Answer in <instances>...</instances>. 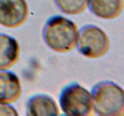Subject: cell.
I'll list each match as a JSON object with an SVG mask.
<instances>
[{"label": "cell", "mask_w": 124, "mask_h": 116, "mask_svg": "<svg viewBox=\"0 0 124 116\" xmlns=\"http://www.w3.org/2000/svg\"><path fill=\"white\" fill-rule=\"evenodd\" d=\"M89 6L92 13L96 16L105 20H113L122 14L124 1L90 0Z\"/></svg>", "instance_id": "9"}, {"label": "cell", "mask_w": 124, "mask_h": 116, "mask_svg": "<svg viewBox=\"0 0 124 116\" xmlns=\"http://www.w3.org/2000/svg\"><path fill=\"white\" fill-rule=\"evenodd\" d=\"M94 111L101 116H123L124 91L111 81L97 83L92 89Z\"/></svg>", "instance_id": "2"}, {"label": "cell", "mask_w": 124, "mask_h": 116, "mask_svg": "<svg viewBox=\"0 0 124 116\" xmlns=\"http://www.w3.org/2000/svg\"><path fill=\"white\" fill-rule=\"evenodd\" d=\"M22 93L21 82L18 76L12 71L0 70V103H15Z\"/></svg>", "instance_id": "6"}, {"label": "cell", "mask_w": 124, "mask_h": 116, "mask_svg": "<svg viewBox=\"0 0 124 116\" xmlns=\"http://www.w3.org/2000/svg\"><path fill=\"white\" fill-rule=\"evenodd\" d=\"M59 104L66 116H91L95 112L92 93L78 83L68 85L62 90Z\"/></svg>", "instance_id": "3"}, {"label": "cell", "mask_w": 124, "mask_h": 116, "mask_svg": "<svg viewBox=\"0 0 124 116\" xmlns=\"http://www.w3.org/2000/svg\"><path fill=\"white\" fill-rule=\"evenodd\" d=\"M79 29L76 23L62 16H54L44 28L43 37L47 45L58 53H67L77 47Z\"/></svg>", "instance_id": "1"}, {"label": "cell", "mask_w": 124, "mask_h": 116, "mask_svg": "<svg viewBox=\"0 0 124 116\" xmlns=\"http://www.w3.org/2000/svg\"><path fill=\"white\" fill-rule=\"evenodd\" d=\"M29 116H60L59 108L55 100L46 94H36L31 97L27 103Z\"/></svg>", "instance_id": "8"}, {"label": "cell", "mask_w": 124, "mask_h": 116, "mask_svg": "<svg viewBox=\"0 0 124 116\" xmlns=\"http://www.w3.org/2000/svg\"><path fill=\"white\" fill-rule=\"evenodd\" d=\"M21 47L15 37L0 33V70H8L19 61Z\"/></svg>", "instance_id": "7"}, {"label": "cell", "mask_w": 124, "mask_h": 116, "mask_svg": "<svg viewBox=\"0 0 124 116\" xmlns=\"http://www.w3.org/2000/svg\"><path fill=\"white\" fill-rule=\"evenodd\" d=\"M29 12L25 0H0V25L8 29L20 27L27 21Z\"/></svg>", "instance_id": "5"}, {"label": "cell", "mask_w": 124, "mask_h": 116, "mask_svg": "<svg viewBox=\"0 0 124 116\" xmlns=\"http://www.w3.org/2000/svg\"><path fill=\"white\" fill-rule=\"evenodd\" d=\"M55 2L64 13L76 16L81 14L88 8L90 0H55Z\"/></svg>", "instance_id": "10"}, {"label": "cell", "mask_w": 124, "mask_h": 116, "mask_svg": "<svg viewBox=\"0 0 124 116\" xmlns=\"http://www.w3.org/2000/svg\"><path fill=\"white\" fill-rule=\"evenodd\" d=\"M77 47L84 56L88 59H96L108 53L111 42L102 29L95 25H88L79 30Z\"/></svg>", "instance_id": "4"}, {"label": "cell", "mask_w": 124, "mask_h": 116, "mask_svg": "<svg viewBox=\"0 0 124 116\" xmlns=\"http://www.w3.org/2000/svg\"><path fill=\"white\" fill-rule=\"evenodd\" d=\"M18 115V111L11 105L0 103V116H17Z\"/></svg>", "instance_id": "11"}]
</instances>
